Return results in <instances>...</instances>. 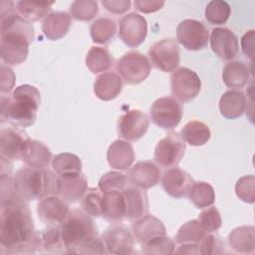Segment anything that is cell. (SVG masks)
<instances>
[{
    "instance_id": "obj_15",
    "label": "cell",
    "mask_w": 255,
    "mask_h": 255,
    "mask_svg": "<svg viewBox=\"0 0 255 255\" xmlns=\"http://www.w3.org/2000/svg\"><path fill=\"white\" fill-rule=\"evenodd\" d=\"M88 189V180L82 171L58 175V195L67 202L79 201Z\"/></svg>"
},
{
    "instance_id": "obj_18",
    "label": "cell",
    "mask_w": 255,
    "mask_h": 255,
    "mask_svg": "<svg viewBox=\"0 0 255 255\" xmlns=\"http://www.w3.org/2000/svg\"><path fill=\"white\" fill-rule=\"evenodd\" d=\"M29 139L27 133L17 128H7L1 130V158L12 161L21 159L25 143Z\"/></svg>"
},
{
    "instance_id": "obj_24",
    "label": "cell",
    "mask_w": 255,
    "mask_h": 255,
    "mask_svg": "<svg viewBox=\"0 0 255 255\" xmlns=\"http://www.w3.org/2000/svg\"><path fill=\"white\" fill-rule=\"evenodd\" d=\"M107 159L112 168L128 170L134 160L133 148L126 140H115L108 148Z\"/></svg>"
},
{
    "instance_id": "obj_20",
    "label": "cell",
    "mask_w": 255,
    "mask_h": 255,
    "mask_svg": "<svg viewBox=\"0 0 255 255\" xmlns=\"http://www.w3.org/2000/svg\"><path fill=\"white\" fill-rule=\"evenodd\" d=\"M161 172L159 167L151 161H138L128 172V179L133 186L148 189L159 182Z\"/></svg>"
},
{
    "instance_id": "obj_7",
    "label": "cell",
    "mask_w": 255,
    "mask_h": 255,
    "mask_svg": "<svg viewBox=\"0 0 255 255\" xmlns=\"http://www.w3.org/2000/svg\"><path fill=\"white\" fill-rule=\"evenodd\" d=\"M170 90L175 100L188 103L200 93L201 80L191 69L181 67L170 76Z\"/></svg>"
},
{
    "instance_id": "obj_36",
    "label": "cell",
    "mask_w": 255,
    "mask_h": 255,
    "mask_svg": "<svg viewBox=\"0 0 255 255\" xmlns=\"http://www.w3.org/2000/svg\"><path fill=\"white\" fill-rule=\"evenodd\" d=\"M41 247L49 253H66L60 225H49L41 232Z\"/></svg>"
},
{
    "instance_id": "obj_33",
    "label": "cell",
    "mask_w": 255,
    "mask_h": 255,
    "mask_svg": "<svg viewBox=\"0 0 255 255\" xmlns=\"http://www.w3.org/2000/svg\"><path fill=\"white\" fill-rule=\"evenodd\" d=\"M54 2H29V1H18L16 3L17 13L29 22L39 21L43 17H46L52 9Z\"/></svg>"
},
{
    "instance_id": "obj_8",
    "label": "cell",
    "mask_w": 255,
    "mask_h": 255,
    "mask_svg": "<svg viewBox=\"0 0 255 255\" xmlns=\"http://www.w3.org/2000/svg\"><path fill=\"white\" fill-rule=\"evenodd\" d=\"M148 57L156 69L165 73L173 72L180 60L178 44L171 38L159 40L148 49Z\"/></svg>"
},
{
    "instance_id": "obj_25",
    "label": "cell",
    "mask_w": 255,
    "mask_h": 255,
    "mask_svg": "<svg viewBox=\"0 0 255 255\" xmlns=\"http://www.w3.org/2000/svg\"><path fill=\"white\" fill-rule=\"evenodd\" d=\"M123 89V79L118 73L105 72L94 83V93L102 101H111L117 98Z\"/></svg>"
},
{
    "instance_id": "obj_17",
    "label": "cell",
    "mask_w": 255,
    "mask_h": 255,
    "mask_svg": "<svg viewBox=\"0 0 255 255\" xmlns=\"http://www.w3.org/2000/svg\"><path fill=\"white\" fill-rule=\"evenodd\" d=\"M210 46L220 59L230 61L239 54V43L236 35L228 28H213L210 34Z\"/></svg>"
},
{
    "instance_id": "obj_4",
    "label": "cell",
    "mask_w": 255,
    "mask_h": 255,
    "mask_svg": "<svg viewBox=\"0 0 255 255\" xmlns=\"http://www.w3.org/2000/svg\"><path fill=\"white\" fill-rule=\"evenodd\" d=\"M11 188L13 195L26 202L58 195V175L47 168L24 167L12 176Z\"/></svg>"
},
{
    "instance_id": "obj_21",
    "label": "cell",
    "mask_w": 255,
    "mask_h": 255,
    "mask_svg": "<svg viewBox=\"0 0 255 255\" xmlns=\"http://www.w3.org/2000/svg\"><path fill=\"white\" fill-rule=\"evenodd\" d=\"M122 193L126 206V218L129 220H136L147 214L148 200L144 189L136 186H127Z\"/></svg>"
},
{
    "instance_id": "obj_3",
    "label": "cell",
    "mask_w": 255,
    "mask_h": 255,
    "mask_svg": "<svg viewBox=\"0 0 255 255\" xmlns=\"http://www.w3.org/2000/svg\"><path fill=\"white\" fill-rule=\"evenodd\" d=\"M41 94L31 85L18 86L9 97H1V123L14 128H28L37 119Z\"/></svg>"
},
{
    "instance_id": "obj_9",
    "label": "cell",
    "mask_w": 255,
    "mask_h": 255,
    "mask_svg": "<svg viewBox=\"0 0 255 255\" xmlns=\"http://www.w3.org/2000/svg\"><path fill=\"white\" fill-rule=\"evenodd\" d=\"M182 107L171 97H162L154 101L150 107L152 123L163 129H173L181 121Z\"/></svg>"
},
{
    "instance_id": "obj_19",
    "label": "cell",
    "mask_w": 255,
    "mask_h": 255,
    "mask_svg": "<svg viewBox=\"0 0 255 255\" xmlns=\"http://www.w3.org/2000/svg\"><path fill=\"white\" fill-rule=\"evenodd\" d=\"M160 182L169 196L181 198L187 195L193 180L185 170L178 167H170L162 173Z\"/></svg>"
},
{
    "instance_id": "obj_22",
    "label": "cell",
    "mask_w": 255,
    "mask_h": 255,
    "mask_svg": "<svg viewBox=\"0 0 255 255\" xmlns=\"http://www.w3.org/2000/svg\"><path fill=\"white\" fill-rule=\"evenodd\" d=\"M21 159L32 168H46L49 166L52 158V152L42 141L29 138L25 143Z\"/></svg>"
},
{
    "instance_id": "obj_13",
    "label": "cell",
    "mask_w": 255,
    "mask_h": 255,
    "mask_svg": "<svg viewBox=\"0 0 255 255\" xmlns=\"http://www.w3.org/2000/svg\"><path fill=\"white\" fill-rule=\"evenodd\" d=\"M149 120L139 110H130L122 115L118 121V132L127 141H135L147 131Z\"/></svg>"
},
{
    "instance_id": "obj_12",
    "label": "cell",
    "mask_w": 255,
    "mask_h": 255,
    "mask_svg": "<svg viewBox=\"0 0 255 255\" xmlns=\"http://www.w3.org/2000/svg\"><path fill=\"white\" fill-rule=\"evenodd\" d=\"M147 34L145 18L135 12H130L122 17L119 22V37L130 48H135L143 43Z\"/></svg>"
},
{
    "instance_id": "obj_52",
    "label": "cell",
    "mask_w": 255,
    "mask_h": 255,
    "mask_svg": "<svg viewBox=\"0 0 255 255\" xmlns=\"http://www.w3.org/2000/svg\"><path fill=\"white\" fill-rule=\"evenodd\" d=\"M0 11H1V18L16 13L15 4L12 1H1L0 3Z\"/></svg>"
},
{
    "instance_id": "obj_1",
    "label": "cell",
    "mask_w": 255,
    "mask_h": 255,
    "mask_svg": "<svg viewBox=\"0 0 255 255\" xmlns=\"http://www.w3.org/2000/svg\"><path fill=\"white\" fill-rule=\"evenodd\" d=\"M40 247L41 232L35 230L27 202L15 195L1 201L0 252L29 254L35 253Z\"/></svg>"
},
{
    "instance_id": "obj_2",
    "label": "cell",
    "mask_w": 255,
    "mask_h": 255,
    "mask_svg": "<svg viewBox=\"0 0 255 255\" xmlns=\"http://www.w3.org/2000/svg\"><path fill=\"white\" fill-rule=\"evenodd\" d=\"M35 32L31 22L14 13L1 18V58L8 65H20L28 56Z\"/></svg>"
},
{
    "instance_id": "obj_42",
    "label": "cell",
    "mask_w": 255,
    "mask_h": 255,
    "mask_svg": "<svg viewBox=\"0 0 255 255\" xmlns=\"http://www.w3.org/2000/svg\"><path fill=\"white\" fill-rule=\"evenodd\" d=\"M102 204L103 193L100 189L95 187L88 188L81 198V205L83 210L90 216H102Z\"/></svg>"
},
{
    "instance_id": "obj_50",
    "label": "cell",
    "mask_w": 255,
    "mask_h": 255,
    "mask_svg": "<svg viewBox=\"0 0 255 255\" xmlns=\"http://www.w3.org/2000/svg\"><path fill=\"white\" fill-rule=\"evenodd\" d=\"M254 41H255V31H247L241 38V49L243 54L251 61L254 58Z\"/></svg>"
},
{
    "instance_id": "obj_29",
    "label": "cell",
    "mask_w": 255,
    "mask_h": 255,
    "mask_svg": "<svg viewBox=\"0 0 255 255\" xmlns=\"http://www.w3.org/2000/svg\"><path fill=\"white\" fill-rule=\"evenodd\" d=\"M126 206L122 191L103 193L102 216L110 222H119L125 218Z\"/></svg>"
},
{
    "instance_id": "obj_40",
    "label": "cell",
    "mask_w": 255,
    "mask_h": 255,
    "mask_svg": "<svg viewBox=\"0 0 255 255\" xmlns=\"http://www.w3.org/2000/svg\"><path fill=\"white\" fill-rule=\"evenodd\" d=\"M98 12L99 5L95 0H76L70 6L71 16L79 21H90Z\"/></svg>"
},
{
    "instance_id": "obj_5",
    "label": "cell",
    "mask_w": 255,
    "mask_h": 255,
    "mask_svg": "<svg viewBox=\"0 0 255 255\" xmlns=\"http://www.w3.org/2000/svg\"><path fill=\"white\" fill-rule=\"evenodd\" d=\"M60 227L68 254H84L87 246L98 237V230L93 219L80 209L70 211Z\"/></svg>"
},
{
    "instance_id": "obj_10",
    "label": "cell",
    "mask_w": 255,
    "mask_h": 255,
    "mask_svg": "<svg viewBox=\"0 0 255 255\" xmlns=\"http://www.w3.org/2000/svg\"><path fill=\"white\" fill-rule=\"evenodd\" d=\"M208 28L194 19L182 20L176 28V39L180 45L189 51H199L208 43Z\"/></svg>"
},
{
    "instance_id": "obj_38",
    "label": "cell",
    "mask_w": 255,
    "mask_h": 255,
    "mask_svg": "<svg viewBox=\"0 0 255 255\" xmlns=\"http://www.w3.org/2000/svg\"><path fill=\"white\" fill-rule=\"evenodd\" d=\"M205 235V230L202 228L197 219H192L184 223L178 229L175 235V242L182 243H198Z\"/></svg>"
},
{
    "instance_id": "obj_14",
    "label": "cell",
    "mask_w": 255,
    "mask_h": 255,
    "mask_svg": "<svg viewBox=\"0 0 255 255\" xmlns=\"http://www.w3.org/2000/svg\"><path fill=\"white\" fill-rule=\"evenodd\" d=\"M102 239L108 253L117 255L133 253L134 237L128 228L124 225L110 226L104 232Z\"/></svg>"
},
{
    "instance_id": "obj_37",
    "label": "cell",
    "mask_w": 255,
    "mask_h": 255,
    "mask_svg": "<svg viewBox=\"0 0 255 255\" xmlns=\"http://www.w3.org/2000/svg\"><path fill=\"white\" fill-rule=\"evenodd\" d=\"M205 18L212 25L225 24L231 15L230 5L223 0H212L205 7Z\"/></svg>"
},
{
    "instance_id": "obj_6",
    "label": "cell",
    "mask_w": 255,
    "mask_h": 255,
    "mask_svg": "<svg viewBox=\"0 0 255 255\" xmlns=\"http://www.w3.org/2000/svg\"><path fill=\"white\" fill-rule=\"evenodd\" d=\"M116 69L127 84L137 85L149 76L151 66L143 54L137 51H129L118 60Z\"/></svg>"
},
{
    "instance_id": "obj_32",
    "label": "cell",
    "mask_w": 255,
    "mask_h": 255,
    "mask_svg": "<svg viewBox=\"0 0 255 255\" xmlns=\"http://www.w3.org/2000/svg\"><path fill=\"white\" fill-rule=\"evenodd\" d=\"M86 66L94 74L104 73L114 66V57L108 49L94 46L87 53Z\"/></svg>"
},
{
    "instance_id": "obj_51",
    "label": "cell",
    "mask_w": 255,
    "mask_h": 255,
    "mask_svg": "<svg viewBox=\"0 0 255 255\" xmlns=\"http://www.w3.org/2000/svg\"><path fill=\"white\" fill-rule=\"evenodd\" d=\"M174 252L177 254H199L198 245L195 243H182Z\"/></svg>"
},
{
    "instance_id": "obj_23",
    "label": "cell",
    "mask_w": 255,
    "mask_h": 255,
    "mask_svg": "<svg viewBox=\"0 0 255 255\" xmlns=\"http://www.w3.org/2000/svg\"><path fill=\"white\" fill-rule=\"evenodd\" d=\"M131 233L136 241L140 244L156 236L165 235V226L160 219L153 215H144L133 221Z\"/></svg>"
},
{
    "instance_id": "obj_35",
    "label": "cell",
    "mask_w": 255,
    "mask_h": 255,
    "mask_svg": "<svg viewBox=\"0 0 255 255\" xmlns=\"http://www.w3.org/2000/svg\"><path fill=\"white\" fill-rule=\"evenodd\" d=\"M117 32L116 22L109 17H101L96 19L90 29L91 37L94 43L107 44L115 36Z\"/></svg>"
},
{
    "instance_id": "obj_49",
    "label": "cell",
    "mask_w": 255,
    "mask_h": 255,
    "mask_svg": "<svg viewBox=\"0 0 255 255\" xmlns=\"http://www.w3.org/2000/svg\"><path fill=\"white\" fill-rule=\"evenodd\" d=\"M133 5L136 10L142 13H153L161 9L164 5V1L158 0H135Z\"/></svg>"
},
{
    "instance_id": "obj_39",
    "label": "cell",
    "mask_w": 255,
    "mask_h": 255,
    "mask_svg": "<svg viewBox=\"0 0 255 255\" xmlns=\"http://www.w3.org/2000/svg\"><path fill=\"white\" fill-rule=\"evenodd\" d=\"M142 253L146 255L172 254L175 250V242L168 236L160 235L141 244Z\"/></svg>"
},
{
    "instance_id": "obj_31",
    "label": "cell",
    "mask_w": 255,
    "mask_h": 255,
    "mask_svg": "<svg viewBox=\"0 0 255 255\" xmlns=\"http://www.w3.org/2000/svg\"><path fill=\"white\" fill-rule=\"evenodd\" d=\"M180 136L191 146H201L210 139L211 132L206 124L192 120L183 126Z\"/></svg>"
},
{
    "instance_id": "obj_27",
    "label": "cell",
    "mask_w": 255,
    "mask_h": 255,
    "mask_svg": "<svg viewBox=\"0 0 255 255\" xmlns=\"http://www.w3.org/2000/svg\"><path fill=\"white\" fill-rule=\"evenodd\" d=\"M72 24V18L67 12H51L43 23L42 31L49 40H59L69 31Z\"/></svg>"
},
{
    "instance_id": "obj_43",
    "label": "cell",
    "mask_w": 255,
    "mask_h": 255,
    "mask_svg": "<svg viewBox=\"0 0 255 255\" xmlns=\"http://www.w3.org/2000/svg\"><path fill=\"white\" fill-rule=\"evenodd\" d=\"M128 178L120 171H109L99 180V189L102 193L111 191H123L128 185Z\"/></svg>"
},
{
    "instance_id": "obj_30",
    "label": "cell",
    "mask_w": 255,
    "mask_h": 255,
    "mask_svg": "<svg viewBox=\"0 0 255 255\" xmlns=\"http://www.w3.org/2000/svg\"><path fill=\"white\" fill-rule=\"evenodd\" d=\"M228 244L238 253H252L255 249V229L253 226H240L228 235Z\"/></svg>"
},
{
    "instance_id": "obj_41",
    "label": "cell",
    "mask_w": 255,
    "mask_h": 255,
    "mask_svg": "<svg viewBox=\"0 0 255 255\" xmlns=\"http://www.w3.org/2000/svg\"><path fill=\"white\" fill-rule=\"evenodd\" d=\"M52 167L58 174L71 171H81L82 161L80 157L74 153L62 152L53 157Z\"/></svg>"
},
{
    "instance_id": "obj_44",
    "label": "cell",
    "mask_w": 255,
    "mask_h": 255,
    "mask_svg": "<svg viewBox=\"0 0 255 255\" xmlns=\"http://www.w3.org/2000/svg\"><path fill=\"white\" fill-rule=\"evenodd\" d=\"M235 193L239 199L247 203L255 201V177L252 174L240 177L235 184Z\"/></svg>"
},
{
    "instance_id": "obj_48",
    "label": "cell",
    "mask_w": 255,
    "mask_h": 255,
    "mask_svg": "<svg viewBox=\"0 0 255 255\" xmlns=\"http://www.w3.org/2000/svg\"><path fill=\"white\" fill-rule=\"evenodd\" d=\"M102 5L113 14H124L127 12L131 5L129 0H103Z\"/></svg>"
},
{
    "instance_id": "obj_16",
    "label": "cell",
    "mask_w": 255,
    "mask_h": 255,
    "mask_svg": "<svg viewBox=\"0 0 255 255\" xmlns=\"http://www.w3.org/2000/svg\"><path fill=\"white\" fill-rule=\"evenodd\" d=\"M69 212L68 204L57 194L45 196L40 199L37 205L38 216L47 225H61Z\"/></svg>"
},
{
    "instance_id": "obj_47",
    "label": "cell",
    "mask_w": 255,
    "mask_h": 255,
    "mask_svg": "<svg viewBox=\"0 0 255 255\" xmlns=\"http://www.w3.org/2000/svg\"><path fill=\"white\" fill-rule=\"evenodd\" d=\"M15 74L13 70L5 65L0 68V90L2 94L10 93L14 88Z\"/></svg>"
},
{
    "instance_id": "obj_26",
    "label": "cell",
    "mask_w": 255,
    "mask_h": 255,
    "mask_svg": "<svg viewBox=\"0 0 255 255\" xmlns=\"http://www.w3.org/2000/svg\"><path fill=\"white\" fill-rule=\"evenodd\" d=\"M246 106V96L240 90H229L219 100L220 113L224 118L229 120L240 118L244 114Z\"/></svg>"
},
{
    "instance_id": "obj_28",
    "label": "cell",
    "mask_w": 255,
    "mask_h": 255,
    "mask_svg": "<svg viewBox=\"0 0 255 255\" xmlns=\"http://www.w3.org/2000/svg\"><path fill=\"white\" fill-rule=\"evenodd\" d=\"M250 79V71L246 64L240 61L227 63L222 70V80L226 87L241 89L245 87Z\"/></svg>"
},
{
    "instance_id": "obj_45",
    "label": "cell",
    "mask_w": 255,
    "mask_h": 255,
    "mask_svg": "<svg viewBox=\"0 0 255 255\" xmlns=\"http://www.w3.org/2000/svg\"><path fill=\"white\" fill-rule=\"evenodd\" d=\"M198 222L202 226V228L207 232L217 231L222 224L221 216L218 209L214 206L204 209L200 212L197 218Z\"/></svg>"
},
{
    "instance_id": "obj_11",
    "label": "cell",
    "mask_w": 255,
    "mask_h": 255,
    "mask_svg": "<svg viewBox=\"0 0 255 255\" xmlns=\"http://www.w3.org/2000/svg\"><path fill=\"white\" fill-rule=\"evenodd\" d=\"M186 145L181 136L174 131L161 138L154 149V160L162 167L176 166L184 155Z\"/></svg>"
},
{
    "instance_id": "obj_34",
    "label": "cell",
    "mask_w": 255,
    "mask_h": 255,
    "mask_svg": "<svg viewBox=\"0 0 255 255\" xmlns=\"http://www.w3.org/2000/svg\"><path fill=\"white\" fill-rule=\"evenodd\" d=\"M187 195L196 208H206L211 206L215 201L214 189L205 181L193 182Z\"/></svg>"
},
{
    "instance_id": "obj_46",
    "label": "cell",
    "mask_w": 255,
    "mask_h": 255,
    "mask_svg": "<svg viewBox=\"0 0 255 255\" xmlns=\"http://www.w3.org/2000/svg\"><path fill=\"white\" fill-rule=\"evenodd\" d=\"M198 251L202 255H216L225 252V245L221 238L217 235L208 234L198 242Z\"/></svg>"
}]
</instances>
